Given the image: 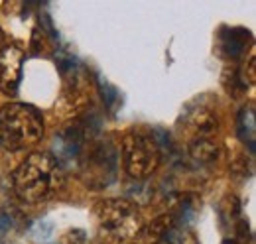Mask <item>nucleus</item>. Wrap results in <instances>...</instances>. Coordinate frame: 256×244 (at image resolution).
<instances>
[{"instance_id": "nucleus-6", "label": "nucleus", "mask_w": 256, "mask_h": 244, "mask_svg": "<svg viewBox=\"0 0 256 244\" xmlns=\"http://www.w3.org/2000/svg\"><path fill=\"white\" fill-rule=\"evenodd\" d=\"M96 126L91 124V120H75L71 122L67 128H64L52 144V158L58 162L62 170H77L79 158L89 144V140L95 138Z\"/></svg>"}, {"instance_id": "nucleus-11", "label": "nucleus", "mask_w": 256, "mask_h": 244, "mask_svg": "<svg viewBox=\"0 0 256 244\" xmlns=\"http://www.w3.org/2000/svg\"><path fill=\"white\" fill-rule=\"evenodd\" d=\"M236 124H238V136L242 138V142H248V144H250V150L254 152V134H256L254 108H252V106L240 108Z\"/></svg>"}, {"instance_id": "nucleus-16", "label": "nucleus", "mask_w": 256, "mask_h": 244, "mask_svg": "<svg viewBox=\"0 0 256 244\" xmlns=\"http://www.w3.org/2000/svg\"><path fill=\"white\" fill-rule=\"evenodd\" d=\"M240 213V205L238 199L234 195H226L221 203V216L223 220H236V216Z\"/></svg>"}, {"instance_id": "nucleus-4", "label": "nucleus", "mask_w": 256, "mask_h": 244, "mask_svg": "<svg viewBox=\"0 0 256 244\" xmlns=\"http://www.w3.org/2000/svg\"><path fill=\"white\" fill-rule=\"evenodd\" d=\"M100 230L112 240H128L142 230V214L126 199H104L95 207Z\"/></svg>"}, {"instance_id": "nucleus-14", "label": "nucleus", "mask_w": 256, "mask_h": 244, "mask_svg": "<svg viewBox=\"0 0 256 244\" xmlns=\"http://www.w3.org/2000/svg\"><path fill=\"white\" fill-rule=\"evenodd\" d=\"M22 214L14 209H0V244H6L10 232L18 230Z\"/></svg>"}, {"instance_id": "nucleus-17", "label": "nucleus", "mask_w": 256, "mask_h": 244, "mask_svg": "<svg viewBox=\"0 0 256 244\" xmlns=\"http://www.w3.org/2000/svg\"><path fill=\"white\" fill-rule=\"evenodd\" d=\"M30 234H32L36 240H48L54 234V222L52 220H46V218L38 220L32 228H30Z\"/></svg>"}, {"instance_id": "nucleus-5", "label": "nucleus", "mask_w": 256, "mask_h": 244, "mask_svg": "<svg viewBox=\"0 0 256 244\" xmlns=\"http://www.w3.org/2000/svg\"><path fill=\"white\" fill-rule=\"evenodd\" d=\"M120 154H122L124 172L136 182H142V180L150 178L156 172L162 158L160 150H158L156 142L152 140V136L136 134V132L124 136Z\"/></svg>"}, {"instance_id": "nucleus-8", "label": "nucleus", "mask_w": 256, "mask_h": 244, "mask_svg": "<svg viewBox=\"0 0 256 244\" xmlns=\"http://www.w3.org/2000/svg\"><path fill=\"white\" fill-rule=\"evenodd\" d=\"M201 209V199L195 193H174L168 197V213H172L182 226H188Z\"/></svg>"}, {"instance_id": "nucleus-18", "label": "nucleus", "mask_w": 256, "mask_h": 244, "mask_svg": "<svg viewBox=\"0 0 256 244\" xmlns=\"http://www.w3.org/2000/svg\"><path fill=\"white\" fill-rule=\"evenodd\" d=\"M2 42H4V34H2V30H0V46H2Z\"/></svg>"}, {"instance_id": "nucleus-7", "label": "nucleus", "mask_w": 256, "mask_h": 244, "mask_svg": "<svg viewBox=\"0 0 256 244\" xmlns=\"http://www.w3.org/2000/svg\"><path fill=\"white\" fill-rule=\"evenodd\" d=\"M24 65V52L18 46L0 48V91L4 94H16Z\"/></svg>"}, {"instance_id": "nucleus-9", "label": "nucleus", "mask_w": 256, "mask_h": 244, "mask_svg": "<svg viewBox=\"0 0 256 244\" xmlns=\"http://www.w3.org/2000/svg\"><path fill=\"white\" fill-rule=\"evenodd\" d=\"M248 44H250V34L244 28H226L221 32V50L230 60L240 58L246 52Z\"/></svg>"}, {"instance_id": "nucleus-10", "label": "nucleus", "mask_w": 256, "mask_h": 244, "mask_svg": "<svg viewBox=\"0 0 256 244\" xmlns=\"http://www.w3.org/2000/svg\"><path fill=\"white\" fill-rule=\"evenodd\" d=\"M190 156L197 164H211L219 158V148L209 138H195L190 144Z\"/></svg>"}, {"instance_id": "nucleus-15", "label": "nucleus", "mask_w": 256, "mask_h": 244, "mask_svg": "<svg viewBox=\"0 0 256 244\" xmlns=\"http://www.w3.org/2000/svg\"><path fill=\"white\" fill-rule=\"evenodd\" d=\"M98 89H100V94H102V98H104L108 110L114 112V110H116V104L120 102V94H118V91H116L112 85H108L106 81H98Z\"/></svg>"}, {"instance_id": "nucleus-19", "label": "nucleus", "mask_w": 256, "mask_h": 244, "mask_svg": "<svg viewBox=\"0 0 256 244\" xmlns=\"http://www.w3.org/2000/svg\"><path fill=\"white\" fill-rule=\"evenodd\" d=\"M223 244H236V242H234V240H224Z\"/></svg>"}, {"instance_id": "nucleus-13", "label": "nucleus", "mask_w": 256, "mask_h": 244, "mask_svg": "<svg viewBox=\"0 0 256 244\" xmlns=\"http://www.w3.org/2000/svg\"><path fill=\"white\" fill-rule=\"evenodd\" d=\"M180 222H178V218L174 216L172 213H164L160 216H156L152 222H150V226L146 228V234L150 236V238H154V240H158L160 236H164L166 232H170L174 226H178Z\"/></svg>"}, {"instance_id": "nucleus-20", "label": "nucleus", "mask_w": 256, "mask_h": 244, "mask_svg": "<svg viewBox=\"0 0 256 244\" xmlns=\"http://www.w3.org/2000/svg\"><path fill=\"white\" fill-rule=\"evenodd\" d=\"M6 244H8V242H6Z\"/></svg>"}, {"instance_id": "nucleus-2", "label": "nucleus", "mask_w": 256, "mask_h": 244, "mask_svg": "<svg viewBox=\"0 0 256 244\" xmlns=\"http://www.w3.org/2000/svg\"><path fill=\"white\" fill-rule=\"evenodd\" d=\"M44 136L42 114L24 102H10L0 108V148L20 152L38 144Z\"/></svg>"}, {"instance_id": "nucleus-1", "label": "nucleus", "mask_w": 256, "mask_h": 244, "mask_svg": "<svg viewBox=\"0 0 256 244\" xmlns=\"http://www.w3.org/2000/svg\"><path fill=\"white\" fill-rule=\"evenodd\" d=\"M64 182V170L50 154H30L12 174V187L20 201L40 203L52 197Z\"/></svg>"}, {"instance_id": "nucleus-12", "label": "nucleus", "mask_w": 256, "mask_h": 244, "mask_svg": "<svg viewBox=\"0 0 256 244\" xmlns=\"http://www.w3.org/2000/svg\"><path fill=\"white\" fill-rule=\"evenodd\" d=\"M190 124L199 134H209L217 128V118L209 108H195L190 114Z\"/></svg>"}, {"instance_id": "nucleus-3", "label": "nucleus", "mask_w": 256, "mask_h": 244, "mask_svg": "<svg viewBox=\"0 0 256 244\" xmlns=\"http://www.w3.org/2000/svg\"><path fill=\"white\" fill-rule=\"evenodd\" d=\"M77 172L89 189H104L116 180L118 156L108 140H89L79 158Z\"/></svg>"}]
</instances>
